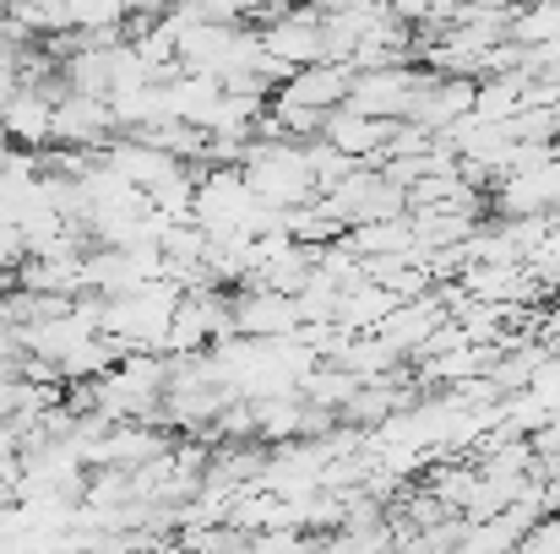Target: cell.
Instances as JSON below:
<instances>
[{"label":"cell","instance_id":"obj_1","mask_svg":"<svg viewBox=\"0 0 560 554\" xmlns=\"http://www.w3.org/2000/svg\"><path fill=\"white\" fill-rule=\"evenodd\" d=\"M104 131H115V109H109V98L66 93V98L55 104V120H49V142H55V148H98Z\"/></svg>","mask_w":560,"mask_h":554},{"label":"cell","instance_id":"obj_2","mask_svg":"<svg viewBox=\"0 0 560 554\" xmlns=\"http://www.w3.org/2000/svg\"><path fill=\"white\" fill-rule=\"evenodd\" d=\"M234 327H240V338H283L300 327V305H294V294L256 283L250 294L234 299Z\"/></svg>","mask_w":560,"mask_h":554},{"label":"cell","instance_id":"obj_3","mask_svg":"<svg viewBox=\"0 0 560 554\" xmlns=\"http://www.w3.org/2000/svg\"><path fill=\"white\" fill-rule=\"evenodd\" d=\"M349 87H354V66L349 60H316V66H300L278 98H294V104H311V109H338L349 104Z\"/></svg>","mask_w":560,"mask_h":554},{"label":"cell","instance_id":"obj_6","mask_svg":"<svg viewBox=\"0 0 560 554\" xmlns=\"http://www.w3.org/2000/svg\"><path fill=\"white\" fill-rule=\"evenodd\" d=\"M523 550L539 554V550H560V511H545L528 533H523Z\"/></svg>","mask_w":560,"mask_h":554},{"label":"cell","instance_id":"obj_5","mask_svg":"<svg viewBox=\"0 0 560 554\" xmlns=\"http://www.w3.org/2000/svg\"><path fill=\"white\" fill-rule=\"evenodd\" d=\"M392 126L397 120H381V115H365V109H349V104H338L332 115H327V142H338L343 153H354V158H381L386 153V142H392Z\"/></svg>","mask_w":560,"mask_h":554},{"label":"cell","instance_id":"obj_7","mask_svg":"<svg viewBox=\"0 0 560 554\" xmlns=\"http://www.w3.org/2000/svg\"><path fill=\"white\" fill-rule=\"evenodd\" d=\"M528 440H534V457H539V462H560V419L534 424V429H528Z\"/></svg>","mask_w":560,"mask_h":554},{"label":"cell","instance_id":"obj_4","mask_svg":"<svg viewBox=\"0 0 560 554\" xmlns=\"http://www.w3.org/2000/svg\"><path fill=\"white\" fill-rule=\"evenodd\" d=\"M261 44H267L278 60H289V66H316V60H327V27H322L316 11H305V16H278L272 27H261Z\"/></svg>","mask_w":560,"mask_h":554}]
</instances>
